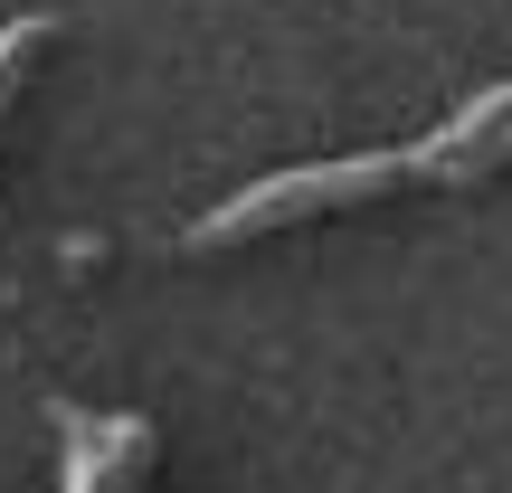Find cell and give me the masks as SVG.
<instances>
[{
  "instance_id": "obj_1",
  "label": "cell",
  "mask_w": 512,
  "mask_h": 493,
  "mask_svg": "<svg viewBox=\"0 0 512 493\" xmlns=\"http://www.w3.org/2000/svg\"><path fill=\"white\" fill-rule=\"evenodd\" d=\"M503 162H512V76L484 86V95H465V105L446 114L437 133H418L408 152L294 162V171H266V181L228 190L219 209L190 219V247H228V238H247V228H285V219H313V209H351V200H370V190H389V181H446V190H465V181H484V171H503Z\"/></svg>"
},
{
  "instance_id": "obj_2",
  "label": "cell",
  "mask_w": 512,
  "mask_h": 493,
  "mask_svg": "<svg viewBox=\"0 0 512 493\" xmlns=\"http://www.w3.org/2000/svg\"><path fill=\"white\" fill-rule=\"evenodd\" d=\"M48 29H57L48 10H19L10 29H0V105H10V86H19V67H29V48H38V38H48Z\"/></svg>"
}]
</instances>
